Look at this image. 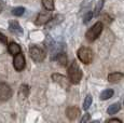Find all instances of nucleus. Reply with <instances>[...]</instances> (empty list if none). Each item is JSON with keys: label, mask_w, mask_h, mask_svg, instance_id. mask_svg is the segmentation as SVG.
<instances>
[{"label": "nucleus", "mask_w": 124, "mask_h": 123, "mask_svg": "<svg viewBox=\"0 0 124 123\" xmlns=\"http://www.w3.org/2000/svg\"><path fill=\"white\" fill-rule=\"evenodd\" d=\"M92 16H93V13H92V12H89V13H87L86 15H85V17H84V23H87V22H89L91 18H92Z\"/></svg>", "instance_id": "22"}, {"label": "nucleus", "mask_w": 124, "mask_h": 123, "mask_svg": "<svg viewBox=\"0 0 124 123\" xmlns=\"http://www.w3.org/2000/svg\"><path fill=\"white\" fill-rule=\"evenodd\" d=\"M8 51L12 55H16L17 53H21V46L15 42H11L8 46Z\"/></svg>", "instance_id": "13"}, {"label": "nucleus", "mask_w": 124, "mask_h": 123, "mask_svg": "<svg viewBox=\"0 0 124 123\" xmlns=\"http://www.w3.org/2000/svg\"><path fill=\"white\" fill-rule=\"evenodd\" d=\"M24 12H25V9L23 8V7H17V8H14L13 10H12V14L15 16H21L23 15Z\"/></svg>", "instance_id": "18"}, {"label": "nucleus", "mask_w": 124, "mask_h": 123, "mask_svg": "<svg viewBox=\"0 0 124 123\" xmlns=\"http://www.w3.org/2000/svg\"><path fill=\"white\" fill-rule=\"evenodd\" d=\"M56 61L58 62L62 66H66V65H67V62H68L67 56H66V54L63 53V52H62V53H57Z\"/></svg>", "instance_id": "14"}, {"label": "nucleus", "mask_w": 124, "mask_h": 123, "mask_svg": "<svg viewBox=\"0 0 124 123\" xmlns=\"http://www.w3.org/2000/svg\"><path fill=\"white\" fill-rule=\"evenodd\" d=\"M12 95L11 87L7 83L0 82V100H8Z\"/></svg>", "instance_id": "5"}, {"label": "nucleus", "mask_w": 124, "mask_h": 123, "mask_svg": "<svg viewBox=\"0 0 124 123\" xmlns=\"http://www.w3.org/2000/svg\"><path fill=\"white\" fill-rule=\"evenodd\" d=\"M0 42H2L3 44H7V37L1 32H0Z\"/></svg>", "instance_id": "23"}, {"label": "nucleus", "mask_w": 124, "mask_h": 123, "mask_svg": "<svg viewBox=\"0 0 124 123\" xmlns=\"http://www.w3.org/2000/svg\"><path fill=\"white\" fill-rule=\"evenodd\" d=\"M42 4H43L45 10L47 11L54 10V0H42Z\"/></svg>", "instance_id": "16"}, {"label": "nucleus", "mask_w": 124, "mask_h": 123, "mask_svg": "<svg viewBox=\"0 0 124 123\" xmlns=\"http://www.w3.org/2000/svg\"><path fill=\"white\" fill-rule=\"evenodd\" d=\"M29 54H30V57H31L35 62H37V63H40V62H42L45 58L44 51L41 48L37 46H30Z\"/></svg>", "instance_id": "4"}, {"label": "nucleus", "mask_w": 124, "mask_h": 123, "mask_svg": "<svg viewBox=\"0 0 124 123\" xmlns=\"http://www.w3.org/2000/svg\"><path fill=\"white\" fill-rule=\"evenodd\" d=\"M102 6H104V0H101V1H98L96 9H95V12L93 13V15H95V16L98 15L99 12H101V8H102Z\"/></svg>", "instance_id": "21"}, {"label": "nucleus", "mask_w": 124, "mask_h": 123, "mask_svg": "<svg viewBox=\"0 0 124 123\" xmlns=\"http://www.w3.org/2000/svg\"><path fill=\"white\" fill-rule=\"evenodd\" d=\"M91 105H92V96H91V95H87L86 97H85L84 103H83V108H84L85 110H87V109L90 108Z\"/></svg>", "instance_id": "20"}, {"label": "nucleus", "mask_w": 124, "mask_h": 123, "mask_svg": "<svg viewBox=\"0 0 124 123\" xmlns=\"http://www.w3.org/2000/svg\"><path fill=\"white\" fill-rule=\"evenodd\" d=\"M52 79L54 80V82H57V83H59L62 86L64 87V89H69V86H70V81H68V79H66L64 76L62 75H56L54 74L52 76Z\"/></svg>", "instance_id": "8"}, {"label": "nucleus", "mask_w": 124, "mask_h": 123, "mask_svg": "<svg viewBox=\"0 0 124 123\" xmlns=\"http://www.w3.org/2000/svg\"><path fill=\"white\" fill-rule=\"evenodd\" d=\"M113 96V91L112 90H105V91H102V93L101 94V99L102 100H106V99H109L111 98Z\"/></svg>", "instance_id": "17"}, {"label": "nucleus", "mask_w": 124, "mask_h": 123, "mask_svg": "<svg viewBox=\"0 0 124 123\" xmlns=\"http://www.w3.org/2000/svg\"><path fill=\"white\" fill-rule=\"evenodd\" d=\"M9 28L12 32L17 35H22L23 34V28L21 27V25L18 24L16 21H13V22H10V25H9Z\"/></svg>", "instance_id": "11"}, {"label": "nucleus", "mask_w": 124, "mask_h": 123, "mask_svg": "<svg viewBox=\"0 0 124 123\" xmlns=\"http://www.w3.org/2000/svg\"><path fill=\"white\" fill-rule=\"evenodd\" d=\"M102 28H104V25H102L101 22L95 23V24L92 26V28H90V29L86 31V34H85V38H86L87 41L89 42L95 41L97 38L101 36V34L102 31Z\"/></svg>", "instance_id": "2"}, {"label": "nucleus", "mask_w": 124, "mask_h": 123, "mask_svg": "<svg viewBox=\"0 0 124 123\" xmlns=\"http://www.w3.org/2000/svg\"><path fill=\"white\" fill-rule=\"evenodd\" d=\"M3 8H4V3H3V1H2V0H0V12L3 10Z\"/></svg>", "instance_id": "25"}, {"label": "nucleus", "mask_w": 124, "mask_h": 123, "mask_svg": "<svg viewBox=\"0 0 124 123\" xmlns=\"http://www.w3.org/2000/svg\"><path fill=\"white\" fill-rule=\"evenodd\" d=\"M13 66L17 71H22L25 68V57L22 53H17L16 55H14Z\"/></svg>", "instance_id": "6"}, {"label": "nucleus", "mask_w": 124, "mask_h": 123, "mask_svg": "<svg viewBox=\"0 0 124 123\" xmlns=\"http://www.w3.org/2000/svg\"><path fill=\"white\" fill-rule=\"evenodd\" d=\"M52 17L51 15V11H47V12H42V13H39L37 16V18H36L35 23L36 25L40 26V25H44L46 24L47 22L50 21V18Z\"/></svg>", "instance_id": "7"}, {"label": "nucleus", "mask_w": 124, "mask_h": 123, "mask_svg": "<svg viewBox=\"0 0 124 123\" xmlns=\"http://www.w3.org/2000/svg\"><path fill=\"white\" fill-rule=\"evenodd\" d=\"M123 77L124 76L121 72H112V74L108 76V81L111 82V83H116V82L121 81L123 79Z\"/></svg>", "instance_id": "12"}, {"label": "nucleus", "mask_w": 124, "mask_h": 123, "mask_svg": "<svg viewBox=\"0 0 124 123\" xmlns=\"http://www.w3.org/2000/svg\"><path fill=\"white\" fill-rule=\"evenodd\" d=\"M28 93H29V87H28L27 85H22L21 86V89H20V95L22 96L23 95V97H26V96L28 95Z\"/></svg>", "instance_id": "19"}, {"label": "nucleus", "mask_w": 124, "mask_h": 123, "mask_svg": "<svg viewBox=\"0 0 124 123\" xmlns=\"http://www.w3.org/2000/svg\"><path fill=\"white\" fill-rule=\"evenodd\" d=\"M63 15H56L54 16V17H51L50 18V21L46 23V28H53L55 27L57 24H59V23L63 21Z\"/></svg>", "instance_id": "10"}, {"label": "nucleus", "mask_w": 124, "mask_h": 123, "mask_svg": "<svg viewBox=\"0 0 124 123\" xmlns=\"http://www.w3.org/2000/svg\"><path fill=\"white\" fill-rule=\"evenodd\" d=\"M87 120H90V115H89V113H86V115H84V118H82V119H81V122L84 123V122H86Z\"/></svg>", "instance_id": "24"}, {"label": "nucleus", "mask_w": 124, "mask_h": 123, "mask_svg": "<svg viewBox=\"0 0 124 123\" xmlns=\"http://www.w3.org/2000/svg\"><path fill=\"white\" fill-rule=\"evenodd\" d=\"M68 78L69 81L73 84H78L82 79V71H81L80 67L76 62L71 63V65L68 68Z\"/></svg>", "instance_id": "1"}, {"label": "nucleus", "mask_w": 124, "mask_h": 123, "mask_svg": "<svg viewBox=\"0 0 124 123\" xmlns=\"http://www.w3.org/2000/svg\"><path fill=\"white\" fill-rule=\"evenodd\" d=\"M66 115H67L68 119H70V120H76L78 117H79L80 110L78 109L77 107H75V106H70V107H68L67 110H66Z\"/></svg>", "instance_id": "9"}, {"label": "nucleus", "mask_w": 124, "mask_h": 123, "mask_svg": "<svg viewBox=\"0 0 124 123\" xmlns=\"http://www.w3.org/2000/svg\"><path fill=\"white\" fill-rule=\"evenodd\" d=\"M108 122H122L120 119H110L108 120Z\"/></svg>", "instance_id": "26"}, {"label": "nucleus", "mask_w": 124, "mask_h": 123, "mask_svg": "<svg viewBox=\"0 0 124 123\" xmlns=\"http://www.w3.org/2000/svg\"><path fill=\"white\" fill-rule=\"evenodd\" d=\"M120 109H121V105L119 103H116V104H112V105L108 108L107 112H108L109 115H114V113H116Z\"/></svg>", "instance_id": "15"}, {"label": "nucleus", "mask_w": 124, "mask_h": 123, "mask_svg": "<svg viewBox=\"0 0 124 123\" xmlns=\"http://www.w3.org/2000/svg\"><path fill=\"white\" fill-rule=\"evenodd\" d=\"M78 57L83 64H91L93 61V52L90 48L82 46L78 50Z\"/></svg>", "instance_id": "3"}]
</instances>
